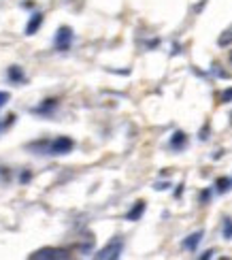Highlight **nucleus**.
<instances>
[{
	"label": "nucleus",
	"instance_id": "nucleus-4",
	"mask_svg": "<svg viewBox=\"0 0 232 260\" xmlns=\"http://www.w3.org/2000/svg\"><path fill=\"white\" fill-rule=\"evenodd\" d=\"M73 147H75L73 139H69V137H58V139H53L51 143H49V154H53V156H64V154H71Z\"/></svg>",
	"mask_w": 232,
	"mask_h": 260
},
{
	"label": "nucleus",
	"instance_id": "nucleus-8",
	"mask_svg": "<svg viewBox=\"0 0 232 260\" xmlns=\"http://www.w3.org/2000/svg\"><path fill=\"white\" fill-rule=\"evenodd\" d=\"M7 75H9L11 83H15V85H19V83H24V81H26V75H24V71H21L19 67H9Z\"/></svg>",
	"mask_w": 232,
	"mask_h": 260
},
{
	"label": "nucleus",
	"instance_id": "nucleus-15",
	"mask_svg": "<svg viewBox=\"0 0 232 260\" xmlns=\"http://www.w3.org/2000/svg\"><path fill=\"white\" fill-rule=\"evenodd\" d=\"M222 103H232V88L222 94Z\"/></svg>",
	"mask_w": 232,
	"mask_h": 260
},
{
	"label": "nucleus",
	"instance_id": "nucleus-2",
	"mask_svg": "<svg viewBox=\"0 0 232 260\" xmlns=\"http://www.w3.org/2000/svg\"><path fill=\"white\" fill-rule=\"evenodd\" d=\"M71 252L62 247H43V250L30 254V260H69Z\"/></svg>",
	"mask_w": 232,
	"mask_h": 260
},
{
	"label": "nucleus",
	"instance_id": "nucleus-21",
	"mask_svg": "<svg viewBox=\"0 0 232 260\" xmlns=\"http://www.w3.org/2000/svg\"><path fill=\"white\" fill-rule=\"evenodd\" d=\"M0 128H3V126H0Z\"/></svg>",
	"mask_w": 232,
	"mask_h": 260
},
{
	"label": "nucleus",
	"instance_id": "nucleus-19",
	"mask_svg": "<svg viewBox=\"0 0 232 260\" xmlns=\"http://www.w3.org/2000/svg\"><path fill=\"white\" fill-rule=\"evenodd\" d=\"M30 179V173L26 171V173H21V181H28Z\"/></svg>",
	"mask_w": 232,
	"mask_h": 260
},
{
	"label": "nucleus",
	"instance_id": "nucleus-9",
	"mask_svg": "<svg viewBox=\"0 0 232 260\" xmlns=\"http://www.w3.org/2000/svg\"><path fill=\"white\" fill-rule=\"evenodd\" d=\"M201 239H203V231H196V233H192L183 241V247H185V250H190V252H194L196 247H198V243H201Z\"/></svg>",
	"mask_w": 232,
	"mask_h": 260
},
{
	"label": "nucleus",
	"instance_id": "nucleus-10",
	"mask_svg": "<svg viewBox=\"0 0 232 260\" xmlns=\"http://www.w3.org/2000/svg\"><path fill=\"white\" fill-rule=\"evenodd\" d=\"M185 145V135L181 133V130H177V133L173 135V139H171V147L173 149H181Z\"/></svg>",
	"mask_w": 232,
	"mask_h": 260
},
{
	"label": "nucleus",
	"instance_id": "nucleus-20",
	"mask_svg": "<svg viewBox=\"0 0 232 260\" xmlns=\"http://www.w3.org/2000/svg\"><path fill=\"white\" fill-rule=\"evenodd\" d=\"M230 64H232V51H230Z\"/></svg>",
	"mask_w": 232,
	"mask_h": 260
},
{
	"label": "nucleus",
	"instance_id": "nucleus-3",
	"mask_svg": "<svg viewBox=\"0 0 232 260\" xmlns=\"http://www.w3.org/2000/svg\"><path fill=\"white\" fill-rule=\"evenodd\" d=\"M73 45V30L69 26H60L56 32V39H53V47L58 51H69Z\"/></svg>",
	"mask_w": 232,
	"mask_h": 260
},
{
	"label": "nucleus",
	"instance_id": "nucleus-13",
	"mask_svg": "<svg viewBox=\"0 0 232 260\" xmlns=\"http://www.w3.org/2000/svg\"><path fill=\"white\" fill-rule=\"evenodd\" d=\"M224 239H232V220L224 218Z\"/></svg>",
	"mask_w": 232,
	"mask_h": 260
},
{
	"label": "nucleus",
	"instance_id": "nucleus-16",
	"mask_svg": "<svg viewBox=\"0 0 232 260\" xmlns=\"http://www.w3.org/2000/svg\"><path fill=\"white\" fill-rule=\"evenodd\" d=\"M209 197H211V192H209V190H205V192L201 194V203H203V205H207V201H209Z\"/></svg>",
	"mask_w": 232,
	"mask_h": 260
},
{
	"label": "nucleus",
	"instance_id": "nucleus-7",
	"mask_svg": "<svg viewBox=\"0 0 232 260\" xmlns=\"http://www.w3.org/2000/svg\"><path fill=\"white\" fill-rule=\"evenodd\" d=\"M56 107H58V101H56V99H47L43 105L35 107V109H32V113H37V115H47V113H51L53 109H56Z\"/></svg>",
	"mask_w": 232,
	"mask_h": 260
},
{
	"label": "nucleus",
	"instance_id": "nucleus-18",
	"mask_svg": "<svg viewBox=\"0 0 232 260\" xmlns=\"http://www.w3.org/2000/svg\"><path fill=\"white\" fill-rule=\"evenodd\" d=\"M153 188H156V190H167V188H169V183H164V181H162V183H156Z\"/></svg>",
	"mask_w": 232,
	"mask_h": 260
},
{
	"label": "nucleus",
	"instance_id": "nucleus-12",
	"mask_svg": "<svg viewBox=\"0 0 232 260\" xmlns=\"http://www.w3.org/2000/svg\"><path fill=\"white\" fill-rule=\"evenodd\" d=\"M230 186H232V179H228V177L217 179V192H226V190H230Z\"/></svg>",
	"mask_w": 232,
	"mask_h": 260
},
{
	"label": "nucleus",
	"instance_id": "nucleus-11",
	"mask_svg": "<svg viewBox=\"0 0 232 260\" xmlns=\"http://www.w3.org/2000/svg\"><path fill=\"white\" fill-rule=\"evenodd\" d=\"M217 45H219V47H228V45H232V26H230L226 32H222V35H219Z\"/></svg>",
	"mask_w": 232,
	"mask_h": 260
},
{
	"label": "nucleus",
	"instance_id": "nucleus-14",
	"mask_svg": "<svg viewBox=\"0 0 232 260\" xmlns=\"http://www.w3.org/2000/svg\"><path fill=\"white\" fill-rule=\"evenodd\" d=\"M9 99H11V94H9V92H3V90H0V109H3V107L9 103Z\"/></svg>",
	"mask_w": 232,
	"mask_h": 260
},
{
	"label": "nucleus",
	"instance_id": "nucleus-17",
	"mask_svg": "<svg viewBox=\"0 0 232 260\" xmlns=\"http://www.w3.org/2000/svg\"><path fill=\"white\" fill-rule=\"evenodd\" d=\"M213 254H215V252H213V250H207V252H205V254H201V258H203V260H207V258H211V256H213Z\"/></svg>",
	"mask_w": 232,
	"mask_h": 260
},
{
	"label": "nucleus",
	"instance_id": "nucleus-1",
	"mask_svg": "<svg viewBox=\"0 0 232 260\" xmlns=\"http://www.w3.org/2000/svg\"><path fill=\"white\" fill-rule=\"evenodd\" d=\"M121 250H124V239H121V237H113V239L96 254V258L98 260H117L121 256Z\"/></svg>",
	"mask_w": 232,
	"mask_h": 260
},
{
	"label": "nucleus",
	"instance_id": "nucleus-6",
	"mask_svg": "<svg viewBox=\"0 0 232 260\" xmlns=\"http://www.w3.org/2000/svg\"><path fill=\"white\" fill-rule=\"evenodd\" d=\"M145 209H147V205H145V201H139V203H135V207H132L128 213H126V220H130V222H137L143 213H145Z\"/></svg>",
	"mask_w": 232,
	"mask_h": 260
},
{
	"label": "nucleus",
	"instance_id": "nucleus-5",
	"mask_svg": "<svg viewBox=\"0 0 232 260\" xmlns=\"http://www.w3.org/2000/svg\"><path fill=\"white\" fill-rule=\"evenodd\" d=\"M41 24H43V13H41V11H35V13L30 15L28 26H26V35L32 37V35H35V32L41 28Z\"/></svg>",
	"mask_w": 232,
	"mask_h": 260
}]
</instances>
